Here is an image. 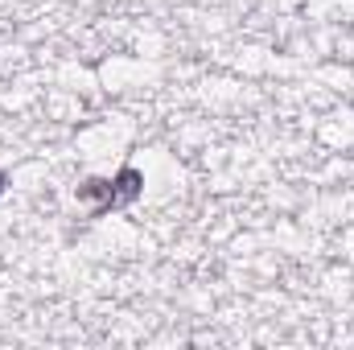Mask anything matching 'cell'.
Here are the masks:
<instances>
[{
    "label": "cell",
    "mask_w": 354,
    "mask_h": 350,
    "mask_svg": "<svg viewBox=\"0 0 354 350\" xmlns=\"http://www.w3.org/2000/svg\"><path fill=\"white\" fill-rule=\"evenodd\" d=\"M4 185H8V174H4V169H0V194H4Z\"/></svg>",
    "instance_id": "2"
},
{
    "label": "cell",
    "mask_w": 354,
    "mask_h": 350,
    "mask_svg": "<svg viewBox=\"0 0 354 350\" xmlns=\"http://www.w3.org/2000/svg\"><path fill=\"white\" fill-rule=\"evenodd\" d=\"M140 194H145V174H140L136 165H124L111 181H107V177H87V181L75 190V198H79V202H87L95 214L124 210V206H132Z\"/></svg>",
    "instance_id": "1"
}]
</instances>
